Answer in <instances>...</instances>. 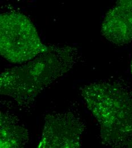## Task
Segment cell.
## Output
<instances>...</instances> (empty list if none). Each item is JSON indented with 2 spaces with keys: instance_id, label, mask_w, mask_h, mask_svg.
<instances>
[{
  "instance_id": "52a82bcc",
  "label": "cell",
  "mask_w": 132,
  "mask_h": 148,
  "mask_svg": "<svg viewBox=\"0 0 132 148\" xmlns=\"http://www.w3.org/2000/svg\"><path fill=\"white\" fill-rule=\"evenodd\" d=\"M131 73L132 74V60H131Z\"/></svg>"
},
{
  "instance_id": "5b68a950",
  "label": "cell",
  "mask_w": 132,
  "mask_h": 148,
  "mask_svg": "<svg viewBox=\"0 0 132 148\" xmlns=\"http://www.w3.org/2000/svg\"><path fill=\"white\" fill-rule=\"evenodd\" d=\"M101 33L110 42L124 46L132 41V0H116L102 22Z\"/></svg>"
},
{
  "instance_id": "7a4b0ae2",
  "label": "cell",
  "mask_w": 132,
  "mask_h": 148,
  "mask_svg": "<svg viewBox=\"0 0 132 148\" xmlns=\"http://www.w3.org/2000/svg\"><path fill=\"white\" fill-rule=\"evenodd\" d=\"M80 59L77 49L49 46L48 50L22 66L5 70L0 76L1 94L17 100L36 96L69 71Z\"/></svg>"
},
{
  "instance_id": "6da1fadb",
  "label": "cell",
  "mask_w": 132,
  "mask_h": 148,
  "mask_svg": "<svg viewBox=\"0 0 132 148\" xmlns=\"http://www.w3.org/2000/svg\"><path fill=\"white\" fill-rule=\"evenodd\" d=\"M81 94L99 124L102 143L132 148V92L118 83L100 81L83 86Z\"/></svg>"
},
{
  "instance_id": "8992f818",
  "label": "cell",
  "mask_w": 132,
  "mask_h": 148,
  "mask_svg": "<svg viewBox=\"0 0 132 148\" xmlns=\"http://www.w3.org/2000/svg\"><path fill=\"white\" fill-rule=\"evenodd\" d=\"M1 148H22L27 143V130L21 127L16 118L1 112Z\"/></svg>"
},
{
  "instance_id": "277c9868",
  "label": "cell",
  "mask_w": 132,
  "mask_h": 148,
  "mask_svg": "<svg viewBox=\"0 0 132 148\" xmlns=\"http://www.w3.org/2000/svg\"><path fill=\"white\" fill-rule=\"evenodd\" d=\"M84 124L71 113L47 116L39 148H79Z\"/></svg>"
},
{
  "instance_id": "3957f363",
  "label": "cell",
  "mask_w": 132,
  "mask_h": 148,
  "mask_svg": "<svg viewBox=\"0 0 132 148\" xmlns=\"http://www.w3.org/2000/svg\"><path fill=\"white\" fill-rule=\"evenodd\" d=\"M49 46L39 38L36 26L24 14L16 11L0 16V53L8 61L22 64L46 52Z\"/></svg>"
}]
</instances>
